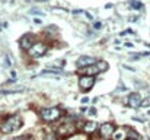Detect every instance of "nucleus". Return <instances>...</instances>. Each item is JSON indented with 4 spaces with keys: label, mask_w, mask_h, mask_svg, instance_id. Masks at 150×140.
I'll return each instance as SVG.
<instances>
[{
    "label": "nucleus",
    "mask_w": 150,
    "mask_h": 140,
    "mask_svg": "<svg viewBox=\"0 0 150 140\" xmlns=\"http://www.w3.org/2000/svg\"><path fill=\"white\" fill-rule=\"evenodd\" d=\"M22 124L23 123H22V120L18 115H10V117H7V118L3 120V123L0 126V130H1V133L9 134V133H12L15 130H19L22 127Z\"/></svg>",
    "instance_id": "f257e3e1"
},
{
    "label": "nucleus",
    "mask_w": 150,
    "mask_h": 140,
    "mask_svg": "<svg viewBox=\"0 0 150 140\" xmlns=\"http://www.w3.org/2000/svg\"><path fill=\"white\" fill-rule=\"evenodd\" d=\"M40 115H41V118L44 121L52 123V121H55V120H58L61 117V109L54 108V107H51V108H42L40 111Z\"/></svg>",
    "instance_id": "f03ea898"
},
{
    "label": "nucleus",
    "mask_w": 150,
    "mask_h": 140,
    "mask_svg": "<svg viewBox=\"0 0 150 140\" xmlns=\"http://www.w3.org/2000/svg\"><path fill=\"white\" fill-rule=\"evenodd\" d=\"M28 53H29V55H31L32 58H40V57L45 55V53H47V45H45L44 43H35L34 47H32Z\"/></svg>",
    "instance_id": "7ed1b4c3"
},
{
    "label": "nucleus",
    "mask_w": 150,
    "mask_h": 140,
    "mask_svg": "<svg viewBox=\"0 0 150 140\" xmlns=\"http://www.w3.org/2000/svg\"><path fill=\"white\" fill-rule=\"evenodd\" d=\"M95 82H96L95 76H80V79H79V85H80V89H82V91H85V92L91 91V89L93 88Z\"/></svg>",
    "instance_id": "20e7f679"
},
{
    "label": "nucleus",
    "mask_w": 150,
    "mask_h": 140,
    "mask_svg": "<svg viewBox=\"0 0 150 140\" xmlns=\"http://www.w3.org/2000/svg\"><path fill=\"white\" fill-rule=\"evenodd\" d=\"M74 130H76L74 126H73L70 121H66V123H63V124L57 129V136H60V137H67V136L73 134Z\"/></svg>",
    "instance_id": "39448f33"
},
{
    "label": "nucleus",
    "mask_w": 150,
    "mask_h": 140,
    "mask_svg": "<svg viewBox=\"0 0 150 140\" xmlns=\"http://www.w3.org/2000/svg\"><path fill=\"white\" fill-rule=\"evenodd\" d=\"M98 60L92 55H80L77 58V67L80 69H85V67H89V66H93Z\"/></svg>",
    "instance_id": "423d86ee"
},
{
    "label": "nucleus",
    "mask_w": 150,
    "mask_h": 140,
    "mask_svg": "<svg viewBox=\"0 0 150 140\" xmlns=\"http://www.w3.org/2000/svg\"><path fill=\"white\" fill-rule=\"evenodd\" d=\"M114 131H115V127H114L112 123H105V124H102V126L99 127V133H100V136H102L103 139H109V137H112Z\"/></svg>",
    "instance_id": "0eeeda50"
},
{
    "label": "nucleus",
    "mask_w": 150,
    "mask_h": 140,
    "mask_svg": "<svg viewBox=\"0 0 150 140\" xmlns=\"http://www.w3.org/2000/svg\"><path fill=\"white\" fill-rule=\"evenodd\" d=\"M19 44H21V47H22L23 50H28V51H29V50L34 47V44H35V38H34L32 34H25V35L21 38Z\"/></svg>",
    "instance_id": "6e6552de"
},
{
    "label": "nucleus",
    "mask_w": 150,
    "mask_h": 140,
    "mask_svg": "<svg viewBox=\"0 0 150 140\" xmlns=\"http://www.w3.org/2000/svg\"><path fill=\"white\" fill-rule=\"evenodd\" d=\"M142 101H143V98L140 96V93L133 92V93H130V95H128L127 104H128V107H130V108H139V107L142 105Z\"/></svg>",
    "instance_id": "1a4fd4ad"
},
{
    "label": "nucleus",
    "mask_w": 150,
    "mask_h": 140,
    "mask_svg": "<svg viewBox=\"0 0 150 140\" xmlns=\"http://www.w3.org/2000/svg\"><path fill=\"white\" fill-rule=\"evenodd\" d=\"M80 73H82V76H95L96 73H100V72H99V67H98V64L95 63L93 66H89V67H85V69H82V70H80Z\"/></svg>",
    "instance_id": "9d476101"
},
{
    "label": "nucleus",
    "mask_w": 150,
    "mask_h": 140,
    "mask_svg": "<svg viewBox=\"0 0 150 140\" xmlns=\"http://www.w3.org/2000/svg\"><path fill=\"white\" fill-rule=\"evenodd\" d=\"M125 136H127V131H125L124 129H118V130L114 131L112 140H124L125 139Z\"/></svg>",
    "instance_id": "9b49d317"
},
{
    "label": "nucleus",
    "mask_w": 150,
    "mask_h": 140,
    "mask_svg": "<svg viewBox=\"0 0 150 140\" xmlns=\"http://www.w3.org/2000/svg\"><path fill=\"white\" fill-rule=\"evenodd\" d=\"M96 127H98V124H96L95 121H88V123L83 124V130H85L86 133H93V131L96 130Z\"/></svg>",
    "instance_id": "f8f14e48"
},
{
    "label": "nucleus",
    "mask_w": 150,
    "mask_h": 140,
    "mask_svg": "<svg viewBox=\"0 0 150 140\" xmlns=\"http://www.w3.org/2000/svg\"><path fill=\"white\" fill-rule=\"evenodd\" d=\"M96 64H98V67H99V72H105V70H108V63L106 61H103V60H99V61H96Z\"/></svg>",
    "instance_id": "ddd939ff"
},
{
    "label": "nucleus",
    "mask_w": 150,
    "mask_h": 140,
    "mask_svg": "<svg viewBox=\"0 0 150 140\" xmlns=\"http://www.w3.org/2000/svg\"><path fill=\"white\" fill-rule=\"evenodd\" d=\"M127 136H128L131 140H137L139 139V134H137L133 129H128V130H127Z\"/></svg>",
    "instance_id": "4468645a"
},
{
    "label": "nucleus",
    "mask_w": 150,
    "mask_h": 140,
    "mask_svg": "<svg viewBox=\"0 0 150 140\" xmlns=\"http://www.w3.org/2000/svg\"><path fill=\"white\" fill-rule=\"evenodd\" d=\"M130 6H131L133 9H136V10L143 9V3H142V1H137V0H133V1L130 3Z\"/></svg>",
    "instance_id": "2eb2a0df"
},
{
    "label": "nucleus",
    "mask_w": 150,
    "mask_h": 140,
    "mask_svg": "<svg viewBox=\"0 0 150 140\" xmlns=\"http://www.w3.org/2000/svg\"><path fill=\"white\" fill-rule=\"evenodd\" d=\"M142 108H147V107H150V96H147V98H144L143 101H142V105H140Z\"/></svg>",
    "instance_id": "dca6fc26"
},
{
    "label": "nucleus",
    "mask_w": 150,
    "mask_h": 140,
    "mask_svg": "<svg viewBox=\"0 0 150 140\" xmlns=\"http://www.w3.org/2000/svg\"><path fill=\"white\" fill-rule=\"evenodd\" d=\"M13 140H34V137L29 136V134H26V136H18V137H15Z\"/></svg>",
    "instance_id": "f3484780"
},
{
    "label": "nucleus",
    "mask_w": 150,
    "mask_h": 140,
    "mask_svg": "<svg viewBox=\"0 0 150 140\" xmlns=\"http://www.w3.org/2000/svg\"><path fill=\"white\" fill-rule=\"evenodd\" d=\"M10 64H12V61H10V55L6 54V57H4V67H9Z\"/></svg>",
    "instance_id": "a211bd4d"
},
{
    "label": "nucleus",
    "mask_w": 150,
    "mask_h": 140,
    "mask_svg": "<svg viewBox=\"0 0 150 140\" xmlns=\"http://www.w3.org/2000/svg\"><path fill=\"white\" fill-rule=\"evenodd\" d=\"M45 140H57V137H55V134H52V133H48V134L45 136Z\"/></svg>",
    "instance_id": "6ab92c4d"
},
{
    "label": "nucleus",
    "mask_w": 150,
    "mask_h": 140,
    "mask_svg": "<svg viewBox=\"0 0 150 140\" xmlns=\"http://www.w3.org/2000/svg\"><path fill=\"white\" fill-rule=\"evenodd\" d=\"M31 13H37V15H41V16L44 15V12H42V10H40V9H32V10H31Z\"/></svg>",
    "instance_id": "aec40b11"
},
{
    "label": "nucleus",
    "mask_w": 150,
    "mask_h": 140,
    "mask_svg": "<svg viewBox=\"0 0 150 140\" xmlns=\"http://www.w3.org/2000/svg\"><path fill=\"white\" fill-rule=\"evenodd\" d=\"M93 28H95V29H100V28H102V23H100V22H95V23H93Z\"/></svg>",
    "instance_id": "412c9836"
},
{
    "label": "nucleus",
    "mask_w": 150,
    "mask_h": 140,
    "mask_svg": "<svg viewBox=\"0 0 150 140\" xmlns=\"http://www.w3.org/2000/svg\"><path fill=\"white\" fill-rule=\"evenodd\" d=\"M96 114V108H91L89 109V115H95Z\"/></svg>",
    "instance_id": "4be33fe9"
},
{
    "label": "nucleus",
    "mask_w": 150,
    "mask_h": 140,
    "mask_svg": "<svg viewBox=\"0 0 150 140\" xmlns=\"http://www.w3.org/2000/svg\"><path fill=\"white\" fill-rule=\"evenodd\" d=\"M83 15H86V18H88V19H93V18H92V15H91L89 12H83Z\"/></svg>",
    "instance_id": "5701e85b"
},
{
    "label": "nucleus",
    "mask_w": 150,
    "mask_h": 140,
    "mask_svg": "<svg viewBox=\"0 0 150 140\" xmlns=\"http://www.w3.org/2000/svg\"><path fill=\"white\" fill-rule=\"evenodd\" d=\"M10 76H12L13 79H16V72H15V70H12V72H10Z\"/></svg>",
    "instance_id": "b1692460"
},
{
    "label": "nucleus",
    "mask_w": 150,
    "mask_h": 140,
    "mask_svg": "<svg viewBox=\"0 0 150 140\" xmlns=\"http://www.w3.org/2000/svg\"><path fill=\"white\" fill-rule=\"evenodd\" d=\"M34 22H35V23H41V19H37V18H35V19H34Z\"/></svg>",
    "instance_id": "393cba45"
},
{
    "label": "nucleus",
    "mask_w": 150,
    "mask_h": 140,
    "mask_svg": "<svg viewBox=\"0 0 150 140\" xmlns=\"http://www.w3.org/2000/svg\"><path fill=\"white\" fill-rule=\"evenodd\" d=\"M149 115H150V112H149Z\"/></svg>",
    "instance_id": "a878e982"
},
{
    "label": "nucleus",
    "mask_w": 150,
    "mask_h": 140,
    "mask_svg": "<svg viewBox=\"0 0 150 140\" xmlns=\"http://www.w3.org/2000/svg\"><path fill=\"white\" fill-rule=\"evenodd\" d=\"M128 140H131V139H128Z\"/></svg>",
    "instance_id": "bb28decb"
}]
</instances>
